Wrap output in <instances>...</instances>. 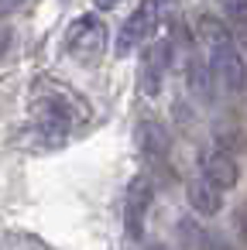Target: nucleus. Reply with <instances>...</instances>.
Segmentation results:
<instances>
[{"label":"nucleus","instance_id":"nucleus-1","mask_svg":"<svg viewBox=\"0 0 247 250\" xmlns=\"http://www.w3.org/2000/svg\"><path fill=\"white\" fill-rule=\"evenodd\" d=\"M196 35H199V42H202V48H206L209 76H213L226 93H240V89L247 86V69H244L240 48H237L233 35L226 31V24H220L216 18H199Z\"/></svg>","mask_w":247,"mask_h":250},{"label":"nucleus","instance_id":"nucleus-2","mask_svg":"<svg viewBox=\"0 0 247 250\" xmlns=\"http://www.w3.org/2000/svg\"><path fill=\"white\" fill-rule=\"evenodd\" d=\"M66 52L79 65H96L107 52V24L96 14H83L66 31Z\"/></svg>","mask_w":247,"mask_h":250},{"label":"nucleus","instance_id":"nucleus-3","mask_svg":"<svg viewBox=\"0 0 247 250\" xmlns=\"http://www.w3.org/2000/svg\"><path fill=\"white\" fill-rule=\"evenodd\" d=\"M158 24H161V18H158V11H155V4H151V0H144V4L120 24V35H117V55H131L134 48H144V45L151 42V35H155Z\"/></svg>","mask_w":247,"mask_h":250},{"label":"nucleus","instance_id":"nucleus-4","mask_svg":"<svg viewBox=\"0 0 247 250\" xmlns=\"http://www.w3.org/2000/svg\"><path fill=\"white\" fill-rule=\"evenodd\" d=\"M168 65H172V38H158V42L144 45L141 69H137V76H141V93L155 96L158 86H161V79H165V72H168Z\"/></svg>","mask_w":247,"mask_h":250},{"label":"nucleus","instance_id":"nucleus-5","mask_svg":"<svg viewBox=\"0 0 247 250\" xmlns=\"http://www.w3.org/2000/svg\"><path fill=\"white\" fill-rule=\"evenodd\" d=\"M148 206H151V182L137 175V178L131 182L127 202H124V226H127V236H131V240H141V236H144Z\"/></svg>","mask_w":247,"mask_h":250},{"label":"nucleus","instance_id":"nucleus-6","mask_svg":"<svg viewBox=\"0 0 247 250\" xmlns=\"http://www.w3.org/2000/svg\"><path fill=\"white\" fill-rule=\"evenodd\" d=\"M202 178H206L216 192H223V188H233V185H237L240 171H237V161H233L226 151H209L206 161H202Z\"/></svg>","mask_w":247,"mask_h":250},{"label":"nucleus","instance_id":"nucleus-7","mask_svg":"<svg viewBox=\"0 0 247 250\" xmlns=\"http://www.w3.org/2000/svg\"><path fill=\"white\" fill-rule=\"evenodd\" d=\"M134 141H137V147H141L144 154H151V158H165V154L172 151V134H168L158 120H141V124L134 127Z\"/></svg>","mask_w":247,"mask_h":250},{"label":"nucleus","instance_id":"nucleus-8","mask_svg":"<svg viewBox=\"0 0 247 250\" xmlns=\"http://www.w3.org/2000/svg\"><path fill=\"white\" fill-rule=\"evenodd\" d=\"M185 195H189V206L199 212V216H213L216 209H220V192L199 175V178H192L189 182V188H185Z\"/></svg>","mask_w":247,"mask_h":250},{"label":"nucleus","instance_id":"nucleus-9","mask_svg":"<svg viewBox=\"0 0 247 250\" xmlns=\"http://www.w3.org/2000/svg\"><path fill=\"white\" fill-rule=\"evenodd\" d=\"M216 4L233 24H247V0H216Z\"/></svg>","mask_w":247,"mask_h":250},{"label":"nucleus","instance_id":"nucleus-10","mask_svg":"<svg viewBox=\"0 0 247 250\" xmlns=\"http://www.w3.org/2000/svg\"><path fill=\"white\" fill-rule=\"evenodd\" d=\"M24 4V0H0V18H7V14H14L18 7Z\"/></svg>","mask_w":247,"mask_h":250},{"label":"nucleus","instance_id":"nucleus-11","mask_svg":"<svg viewBox=\"0 0 247 250\" xmlns=\"http://www.w3.org/2000/svg\"><path fill=\"white\" fill-rule=\"evenodd\" d=\"M11 48V28H4V24H0V55H4Z\"/></svg>","mask_w":247,"mask_h":250},{"label":"nucleus","instance_id":"nucleus-12","mask_svg":"<svg viewBox=\"0 0 247 250\" xmlns=\"http://www.w3.org/2000/svg\"><path fill=\"white\" fill-rule=\"evenodd\" d=\"M113 4H117V0H96V7H100V11H107V7H113Z\"/></svg>","mask_w":247,"mask_h":250}]
</instances>
